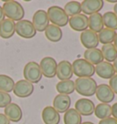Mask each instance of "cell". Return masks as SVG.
Masks as SVG:
<instances>
[{"instance_id": "1", "label": "cell", "mask_w": 117, "mask_h": 124, "mask_svg": "<svg viewBox=\"0 0 117 124\" xmlns=\"http://www.w3.org/2000/svg\"><path fill=\"white\" fill-rule=\"evenodd\" d=\"M3 11L6 16H8V19L15 21H20L24 18L25 16V10L22 5L18 3L17 1L14 0H9L4 2L3 5Z\"/></svg>"}, {"instance_id": "2", "label": "cell", "mask_w": 117, "mask_h": 124, "mask_svg": "<svg viewBox=\"0 0 117 124\" xmlns=\"http://www.w3.org/2000/svg\"><path fill=\"white\" fill-rule=\"evenodd\" d=\"M75 90L82 96L91 97L95 94L97 83L92 78H78L74 81Z\"/></svg>"}, {"instance_id": "3", "label": "cell", "mask_w": 117, "mask_h": 124, "mask_svg": "<svg viewBox=\"0 0 117 124\" xmlns=\"http://www.w3.org/2000/svg\"><path fill=\"white\" fill-rule=\"evenodd\" d=\"M72 71L78 78H92L95 73V67L84 58L75 59L71 64Z\"/></svg>"}, {"instance_id": "4", "label": "cell", "mask_w": 117, "mask_h": 124, "mask_svg": "<svg viewBox=\"0 0 117 124\" xmlns=\"http://www.w3.org/2000/svg\"><path fill=\"white\" fill-rule=\"evenodd\" d=\"M47 14L52 25L58 27H65L69 23V16L65 13L64 9L58 6H52L49 8Z\"/></svg>"}, {"instance_id": "5", "label": "cell", "mask_w": 117, "mask_h": 124, "mask_svg": "<svg viewBox=\"0 0 117 124\" xmlns=\"http://www.w3.org/2000/svg\"><path fill=\"white\" fill-rule=\"evenodd\" d=\"M23 76L26 80L32 84H35L40 81L43 75L40 70L39 63L35 61H30L27 63L24 67Z\"/></svg>"}, {"instance_id": "6", "label": "cell", "mask_w": 117, "mask_h": 124, "mask_svg": "<svg viewBox=\"0 0 117 124\" xmlns=\"http://www.w3.org/2000/svg\"><path fill=\"white\" fill-rule=\"evenodd\" d=\"M16 33L23 39H32L37 34V30L31 21L22 19L16 23Z\"/></svg>"}, {"instance_id": "7", "label": "cell", "mask_w": 117, "mask_h": 124, "mask_svg": "<svg viewBox=\"0 0 117 124\" xmlns=\"http://www.w3.org/2000/svg\"><path fill=\"white\" fill-rule=\"evenodd\" d=\"M57 66H58V63L56 61V59L51 57L43 58L39 63V67H40L42 75L49 78H54L56 76Z\"/></svg>"}, {"instance_id": "8", "label": "cell", "mask_w": 117, "mask_h": 124, "mask_svg": "<svg viewBox=\"0 0 117 124\" xmlns=\"http://www.w3.org/2000/svg\"><path fill=\"white\" fill-rule=\"evenodd\" d=\"M34 91V85L26 79H21L15 83L13 92L18 98H27Z\"/></svg>"}, {"instance_id": "9", "label": "cell", "mask_w": 117, "mask_h": 124, "mask_svg": "<svg viewBox=\"0 0 117 124\" xmlns=\"http://www.w3.org/2000/svg\"><path fill=\"white\" fill-rule=\"evenodd\" d=\"M32 24L37 31L43 32L46 30L48 26L50 25V19L48 16L47 11H45L43 9L37 10L33 15Z\"/></svg>"}, {"instance_id": "10", "label": "cell", "mask_w": 117, "mask_h": 124, "mask_svg": "<svg viewBox=\"0 0 117 124\" xmlns=\"http://www.w3.org/2000/svg\"><path fill=\"white\" fill-rule=\"evenodd\" d=\"M80 39H81L82 46L87 49L96 48L99 45L98 34L90 29H87V30L82 32Z\"/></svg>"}, {"instance_id": "11", "label": "cell", "mask_w": 117, "mask_h": 124, "mask_svg": "<svg viewBox=\"0 0 117 124\" xmlns=\"http://www.w3.org/2000/svg\"><path fill=\"white\" fill-rule=\"evenodd\" d=\"M95 95L101 103H106V104H109L110 102H112L115 97V94L107 84L98 85L95 91Z\"/></svg>"}, {"instance_id": "12", "label": "cell", "mask_w": 117, "mask_h": 124, "mask_svg": "<svg viewBox=\"0 0 117 124\" xmlns=\"http://www.w3.org/2000/svg\"><path fill=\"white\" fill-rule=\"evenodd\" d=\"M56 76L60 81L61 80H69V79H70L73 76L71 63L70 61H68V60H61L59 63H58Z\"/></svg>"}, {"instance_id": "13", "label": "cell", "mask_w": 117, "mask_h": 124, "mask_svg": "<svg viewBox=\"0 0 117 124\" xmlns=\"http://www.w3.org/2000/svg\"><path fill=\"white\" fill-rule=\"evenodd\" d=\"M104 2L102 0H84L81 3L82 12L84 15H92L95 13H100L103 8Z\"/></svg>"}, {"instance_id": "14", "label": "cell", "mask_w": 117, "mask_h": 124, "mask_svg": "<svg viewBox=\"0 0 117 124\" xmlns=\"http://www.w3.org/2000/svg\"><path fill=\"white\" fill-rule=\"evenodd\" d=\"M75 109L82 116H90L94 113V105L93 101H92L89 99H80L75 103Z\"/></svg>"}, {"instance_id": "15", "label": "cell", "mask_w": 117, "mask_h": 124, "mask_svg": "<svg viewBox=\"0 0 117 124\" xmlns=\"http://www.w3.org/2000/svg\"><path fill=\"white\" fill-rule=\"evenodd\" d=\"M69 24L71 29L78 32H83L88 28V17L84 14H79L70 17Z\"/></svg>"}, {"instance_id": "16", "label": "cell", "mask_w": 117, "mask_h": 124, "mask_svg": "<svg viewBox=\"0 0 117 124\" xmlns=\"http://www.w3.org/2000/svg\"><path fill=\"white\" fill-rule=\"evenodd\" d=\"M4 114L12 122H18L21 120L22 116H23L21 108L17 103H13V102L8 104L5 108Z\"/></svg>"}, {"instance_id": "17", "label": "cell", "mask_w": 117, "mask_h": 124, "mask_svg": "<svg viewBox=\"0 0 117 124\" xmlns=\"http://www.w3.org/2000/svg\"><path fill=\"white\" fill-rule=\"evenodd\" d=\"M71 100L70 96L58 94L53 100V108L58 111V113H65L70 108Z\"/></svg>"}, {"instance_id": "18", "label": "cell", "mask_w": 117, "mask_h": 124, "mask_svg": "<svg viewBox=\"0 0 117 124\" xmlns=\"http://www.w3.org/2000/svg\"><path fill=\"white\" fill-rule=\"evenodd\" d=\"M41 116L45 124H58L60 121L59 113L52 106H47L43 108Z\"/></svg>"}, {"instance_id": "19", "label": "cell", "mask_w": 117, "mask_h": 124, "mask_svg": "<svg viewBox=\"0 0 117 124\" xmlns=\"http://www.w3.org/2000/svg\"><path fill=\"white\" fill-rule=\"evenodd\" d=\"M95 73L101 78L110 79L113 75H115V71L113 70L112 63L102 61L95 67Z\"/></svg>"}, {"instance_id": "20", "label": "cell", "mask_w": 117, "mask_h": 124, "mask_svg": "<svg viewBox=\"0 0 117 124\" xmlns=\"http://www.w3.org/2000/svg\"><path fill=\"white\" fill-rule=\"evenodd\" d=\"M16 33V23L11 19H5L0 24V37L4 39L12 38Z\"/></svg>"}, {"instance_id": "21", "label": "cell", "mask_w": 117, "mask_h": 124, "mask_svg": "<svg viewBox=\"0 0 117 124\" xmlns=\"http://www.w3.org/2000/svg\"><path fill=\"white\" fill-rule=\"evenodd\" d=\"M88 27L90 28V30L95 33H99L104 28L102 16L101 15V13H95L91 15L90 17H88Z\"/></svg>"}, {"instance_id": "22", "label": "cell", "mask_w": 117, "mask_h": 124, "mask_svg": "<svg viewBox=\"0 0 117 124\" xmlns=\"http://www.w3.org/2000/svg\"><path fill=\"white\" fill-rule=\"evenodd\" d=\"M84 59L86 61L91 63L92 65H98L101 62L103 61V57L101 54V49L99 48H92V49H86L84 51Z\"/></svg>"}, {"instance_id": "23", "label": "cell", "mask_w": 117, "mask_h": 124, "mask_svg": "<svg viewBox=\"0 0 117 124\" xmlns=\"http://www.w3.org/2000/svg\"><path fill=\"white\" fill-rule=\"evenodd\" d=\"M45 32V37L48 40H50V42H58L62 39V30L60 27H57L55 25H49L46 28Z\"/></svg>"}, {"instance_id": "24", "label": "cell", "mask_w": 117, "mask_h": 124, "mask_svg": "<svg viewBox=\"0 0 117 124\" xmlns=\"http://www.w3.org/2000/svg\"><path fill=\"white\" fill-rule=\"evenodd\" d=\"M63 120L64 124H82V115L75 108H70L64 113Z\"/></svg>"}, {"instance_id": "25", "label": "cell", "mask_w": 117, "mask_h": 124, "mask_svg": "<svg viewBox=\"0 0 117 124\" xmlns=\"http://www.w3.org/2000/svg\"><path fill=\"white\" fill-rule=\"evenodd\" d=\"M56 89L59 94L63 95H70L71 93L74 92L75 90V84L74 81H72L71 79L69 80H61L57 83L56 85Z\"/></svg>"}, {"instance_id": "26", "label": "cell", "mask_w": 117, "mask_h": 124, "mask_svg": "<svg viewBox=\"0 0 117 124\" xmlns=\"http://www.w3.org/2000/svg\"><path fill=\"white\" fill-rule=\"evenodd\" d=\"M101 54L106 62H113L117 58V50L113 44H106L101 46Z\"/></svg>"}, {"instance_id": "27", "label": "cell", "mask_w": 117, "mask_h": 124, "mask_svg": "<svg viewBox=\"0 0 117 124\" xmlns=\"http://www.w3.org/2000/svg\"><path fill=\"white\" fill-rule=\"evenodd\" d=\"M94 114L100 120H104L112 116V106L106 103H100L95 106Z\"/></svg>"}, {"instance_id": "28", "label": "cell", "mask_w": 117, "mask_h": 124, "mask_svg": "<svg viewBox=\"0 0 117 124\" xmlns=\"http://www.w3.org/2000/svg\"><path fill=\"white\" fill-rule=\"evenodd\" d=\"M102 21L103 26L106 28H109L112 30H117V16L113 11L105 12L102 15Z\"/></svg>"}, {"instance_id": "29", "label": "cell", "mask_w": 117, "mask_h": 124, "mask_svg": "<svg viewBox=\"0 0 117 124\" xmlns=\"http://www.w3.org/2000/svg\"><path fill=\"white\" fill-rule=\"evenodd\" d=\"M115 31L109 29V28H103L101 32H99L98 34V39H99V43H101L103 45L106 44H113L114 38H115Z\"/></svg>"}, {"instance_id": "30", "label": "cell", "mask_w": 117, "mask_h": 124, "mask_svg": "<svg viewBox=\"0 0 117 124\" xmlns=\"http://www.w3.org/2000/svg\"><path fill=\"white\" fill-rule=\"evenodd\" d=\"M63 9L67 14V16L71 17V16H74L81 14L82 6H81V3L78 1H70L65 5Z\"/></svg>"}, {"instance_id": "31", "label": "cell", "mask_w": 117, "mask_h": 124, "mask_svg": "<svg viewBox=\"0 0 117 124\" xmlns=\"http://www.w3.org/2000/svg\"><path fill=\"white\" fill-rule=\"evenodd\" d=\"M15 82L13 78L8 75L0 74V90L4 92L9 93L13 91Z\"/></svg>"}, {"instance_id": "32", "label": "cell", "mask_w": 117, "mask_h": 124, "mask_svg": "<svg viewBox=\"0 0 117 124\" xmlns=\"http://www.w3.org/2000/svg\"><path fill=\"white\" fill-rule=\"evenodd\" d=\"M11 101L12 99L9 93L0 90V108H6L8 104L11 103Z\"/></svg>"}, {"instance_id": "33", "label": "cell", "mask_w": 117, "mask_h": 124, "mask_svg": "<svg viewBox=\"0 0 117 124\" xmlns=\"http://www.w3.org/2000/svg\"><path fill=\"white\" fill-rule=\"evenodd\" d=\"M109 87L113 91L114 94H117V74L113 75L109 80Z\"/></svg>"}, {"instance_id": "34", "label": "cell", "mask_w": 117, "mask_h": 124, "mask_svg": "<svg viewBox=\"0 0 117 124\" xmlns=\"http://www.w3.org/2000/svg\"><path fill=\"white\" fill-rule=\"evenodd\" d=\"M99 124H117V120L110 117V118H107L104 120H101L99 121Z\"/></svg>"}, {"instance_id": "35", "label": "cell", "mask_w": 117, "mask_h": 124, "mask_svg": "<svg viewBox=\"0 0 117 124\" xmlns=\"http://www.w3.org/2000/svg\"><path fill=\"white\" fill-rule=\"evenodd\" d=\"M0 124H10V120L4 113H0Z\"/></svg>"}, {"instance_id": "36", "label": "cell", "mask_w": 117, "mask_h": 124, "mask_svg": "<svg viewBox=\"0 0 117 124\" xmlns=\"http://www.w3.org/2000/svg\"><path fill=\"white\" fill-rule=\"evenodd\" d=\"M112 115L115 120H117V102L112 106Z\"/></svg>"}, {"instance_id": "37", "label": "cell", "mask_w": 117, "mask_h": 124, "mask_svg": "<svg viewBox=\"0 0 117 124\" xmlns=\"http://www.w3.org/2000/svg\"><path fill=\"white\" fill-rule=\"evenodd\" d=\"M5 16H5V14H4L3 8H2V7L0 6V24L5 20Z\"/></svg>"}, {"instance_id": "38", "label": "cell", "mask_w": 117, "mask_h": 124, "mask_svg": "<svg viewBox=\"0 0 117 124\" xmlns=\"http://www.w3.org/2000/svg\"><path fill=\"white\" fill-rule=\"evenodd\" d=\"M113 70L115 71V73L117 74V58L113 61Z\"/></svg>"}, {"instance_id": "39", "label": "cell", "mask_w": 117, "mask_h": 124, "mask_svg": "<svg viewBox=\"0 0 117 124\" xmlns=\"http://www.w3.org/2000/svg\"><path fill=\"white\" fill-rule=\"evenodd\" d=\"M113 46H115V48H116V50H117V33H116V35H115L114 40H113Z\"/></svg>"}, {"instance_id": "40", "label": "cell", "mask_w": 117, "mask_h": 124, "mask_svg": "<svg viewBox=\"0 0 117 124\" xmlns=\"http://www.w3.org/2000/svg\"><path fill=\"white\" fill-rule=\"evenodd\" d=\"M113 13L116 15V16H117V3L114 6H113Z\"/></svg>"}, {"instance_id": "41", "label": "cell", "mask_w": 117, "mask_h": 124, "mask_svg": "<svg viewBox=\"0 0 117 124\" xmlns=\"http://www.w3.org/2000/svg\"><path fill=\"white\" fill-rule=\"evenodd\" d=\"M82 124H94V123L92 122V121H84V122H82Z\"/></svg>"}]
</instances>
